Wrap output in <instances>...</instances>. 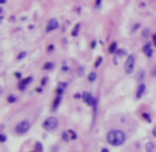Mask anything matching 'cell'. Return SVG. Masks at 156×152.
<instances>
[{"instance_id":"13","label":"cell","mask_w":156,"mask_h":152,"mask_svg":"<svg viewBox=\"0 0 156 152\" xmlns=\"http://www.w3.org/2000/svg\"><path fill=\"white\" fill-rule=\"evenodd\" d=\"M88 80L90 82H93L96 80V73H90V74H89V77H88Z\"/></svg>"},{"instance_id":"8","label":"cell","mask_w":156,"mask_h":152,"mask_svg":"<svg viewBox=\"0 0 156 152\" xmlns=\"http://www.w3.org/2000/svg\"><path fill=\"white\" fill-rule=\"evenodd\" d=\"M144 91H145V85L144 84H140L139 89H137V93H136V96H137V99H140L142 96V93H144Z\"/></svg>"},{"instance_id":"16","label":"cell","mask_w":156,"mask_h":152,"mask_svg":"<svg viewBox=\"0 0 156 152\" xmlns=\"http://www.w3.org/2000/svg\"><path fill=\"white\" fill-rule=\"evenodd\" d=\"M115 48H117V44H115V42H112V44H111V47H110V52H115Z\"/></svg>"},{"instance_id":"1","label":"cell","mask_w":156,"mask_h":152,"mask_svg":"<svg viewBox=\"0 0 156 152\" xmlns=\"http://www.w3.org/2000/svg\"><path fill=\"white\" fill-rule=\"evenodd\" d=\"M107 141L110 145L114 147H119V145H123L126 141V133L123 130H119V129H112L107 133Z\"/></svg>"},{"instance_id":"23","label":"cell","mask_w":156,"mask_h":152,"mask_svg":"<svg viewBox=\"0 0 156 152\" xmlns=\"http://www.w3.org/2000/svg\"><path fill=\"white\" fill-rule=\"evenodd\" d=\"M101 152H110V151H108L107 148H103V149H101Z\"/></svg>"},{"instance_id":"12","label":"cell","mask_w":156,"mask_h":152,"mask_svg":"<svg viewBox=\"0 0 156 152\" xmlns=\"http://www.w3.org/2000/svg\"><path fill=\"white\" fill-rule=\"evenodd\" d=\"M70 133H69V132H63V133H62V138H63V140H66V141H67L69 138H70Z\"/></svg>"},{"instance_id":"14","label":"cell","mask_w":156,"mask_h":152,"mask_svg":"<svg viewBox=\"0 0 156 152\" xmlns=\"http://www.w3.org/2000/svg\"><path fill=\"white\" fill-rule=\"evenodd\" d=\"M69 133H70V138H73V140H75V138H77V134H75L74 130H69Z\"/></svg>"},{"instance_id":"17","label":"cell","mask_w":156,"mask_h":152,"mask_svg":"<svg viewBox=\"0 0 156 152\" xmlns=\"http://www.w3.org/2000/svg\"><path fill=\"white\" fill-rule=\"evenodd\" d=\"M6 140H7L6 134H3V133H1V134H0V141H1V142H6Z\"/></svg>"},{"instance_id":"6","label":"cell","mask_w":156,"mask_h":152,"mask_svg":"<svg viewBox=\"0 0 156 152\" xmlns=\"http://www.w3.org/2000/svg\"><path fill=\"white\" fill-rule=\"evenodd\" d=\"M59 28V22L55 19V18H52V19H50V22H48V26H47V32H52V30H55V29Z\"/></svg>"},{"instance_id":"20","label":"cell","mask_w":156,"mask_h":152,"mask_svg":"<svg viewBox=\"0 0 156 152\" xmlns=\"http://www.w3.org/2000/svg\"><path fill=\"white\" fill-rule=\"evenodd\" d=\"M152 134H153V137H156V126L152 129Z\"/></svg>"},{"instance_id":"4","label":"cell","mask_w":156,"mask_h":152,"mask_svg":"<svg viewBox=\"0 0 156 152\" xmlns=\"http://www.w3.org/2000/svg\"><path fill=\"white\" fill-rule=\"evenodd\" d=\"M134 63H136V59L133 55H129L128 59H126V63H125V71L126 74H131L133 70H134Z\"/></svg>"},{"instance_id":"5","label":"cell","mask_w":156,"mask_h":152,"mask_svg":"<svg viewBox=\"0 0 156 152\" xmlns=\"http://www.w3.org/2000/svg\"><path fill=\"white\" fill-rule=\"evenodd\" d=\"M82 97H84V102L88 104V106H92L93 108L96 110V99L93 97L90 93H88V92H85L84 95H82Z\"/></svg>"},{"instance_id":"11","label":"cell","mask_w":156,"mask_h":152,"mask_svg":"<svg viewBox=\"0 0 156 152\" xmlns=\"http://www.w3.org/2000/svg\"><path fill=\"white\" fill-rule=\"evenodd\" d=\"M61 100H62V97H61V95H58V97L55 99V102H53V106H52V110H56L58 108V106H59V103H61Z\"/></svg>"},{"instance_id":"21","label":"cell","mask_w":156,"mask_h":152,"mask_svg":"<svg viewBox=\"0 0 156 152\" xmlns=\"http://www.w3.org/2000/svg\"><path fill=\"white\" fill-rule=\"evenodd\" d=\"M100 63H101V58H99V59H97V62H96V66H99Z\"/></svg>"},{"instance_id":"18","label":"cell","mask_w":156,"mask_h":152,"mask_svg":"<svg viewBox=\"0 0 156 152\" xmlns=\"http://www.w3.org/2000/svg\"><path fill=\"white\" fill-rule=\"evenodd\" d=\"M36 149H37V151H43V147H41V144H40V142H37V144H36Z\"/></svg>"},{"instance_id":"15","label":"cell","mask_w":156,"mask_h":152,"mask_svg":"<svg viewBox=\"0 0 156 152\" xmlns=\"http://www.w3.org/2000/svg\"><path fill=\"white\" fill-rule=\"evenodd\" d=\"M52 67H53V64H52V63H47V64H44V69H45V70H51Z\"/></svg>"},{"instance_id":"7","label":"cell","mask_w":156,"mask_h":152,"mask_svg":"<svg viewBox=\"0 0 156 152\" xmlns=\"http://www.w3.org/2000/svg\"><path fill=\"white\" fill-rule=\"evenodd\" d=\"M144 53H145L148 58L152 56V47H151V44H147V45H144Z\"/></svg>"},{"instance_id":"24","label":"cell","mask_w":156,"mask_h":152,"mask_svg":"<svg viewBox=\"0 0 156 152\" xmlns=\"http://www.w3.org/2000/svg\"><path fill=\"white\" fill-rule=\"evenodd\" d=\"M33 152H37V151H33Z\"/></svg>"},{"instance_id":"22","label":"cell","mask_w":156,"mask_h":152,"mask_svg":"<svg viewBox=\"0 0 156 152\" xmlns=\"http://www.w3.org/2000/svg\"><path fill=\"white\" fill-rule=\"evenodd\" d=\"M153 44H155V45H156V34L153 36Z\"/></svg>"},{"instance_id":"19","label":"cell","mask_w":156,"mask_h":152,"mask_svg":"<svg viewBox=\"0 0 156 152\" xmlns=\"http://www.w3.org/2000/svg\"><path fill=\"white\" fill-rule=\"evenodd\" d=\"M8 102H10V103H14V102H15V96H10V97H8Z\"/></svg>"},{"instance_id":"10","label":"cell","mask_w":156,"mask_h":152,"mask_svg":"<svg viewBox=\"0 0 156 152\" xmlns=\"http://www.w3.org/2000/svg\"><path fill=\"white\" fill-rule=\"evenodd\" d=\"M145 149H147V152H155L156 151V147H155V144H153V142H147Z\"/></svg>"},{"instance_id":"9","label":"cell","mask_w":156,"mask_h":152,"mask_svg":"<svg viewBox=\"0 0 156 152\" xmlns=\"http://www.w3.org/2000/svg\"><path fill=\"white\" fill-rule=\"evenodd\" d=\"M30 81H32V77H28L26 80L21 81V82H19V89H25V88H26V85H28Z\"/></svg>"},{"instance_id":"2","label":"cell","mask_w":156,"mask_h":152,"mask_svg":"<svg viewBox=\"0 0 156 152\" xmlns=\"http://www.w3.org/2000/svg\"><path fill=\"white\" fill-rule=\"evenodd\" d=\"M58 126H59V121H58V118H55V117H48L43 122V129H45V130H48V132L56 130Z\"/></svg>"},{"instance_id":"3","label":"cell","mask_w":156,"mask_h":152,"mask_svg":"<svg viewBox=\"0 0 156 152\" xmlns=\"http://www.w3.org/2000/svg\"><path fill=\"white\" fill-rule=\"evenodd\" d=\"M29 130H30V122L26 119L18 122L17 126H15V133L17 134H26Z\"/></svg>"}]
</instances>
